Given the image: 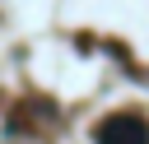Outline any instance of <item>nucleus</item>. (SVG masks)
<instances>
[{"label": "nucleus", "instance_id": "nucleus-1", "mask_svg": "<svg viewBox=\"0 0 149 144\" xmlns=\"http://www.w3.org/2000/svg\"><path fill=\"white\" fill-rule=\"evenodd\" d=\"M93 139L98 144H149V125L140 116H130V111H112V116L98 121Z\"/></svg>", "mask_w": 149, "mask_h": 144}]
</instances>
